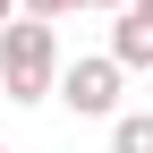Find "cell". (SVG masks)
<instances>
[{
  "label": "cell",
  "instance_id": "cell-1",
  "mask_svg": "<svg viewBox=\"0 0 153 153\" xmlns=\"http://www.w3.org/2000/svg\"><path fill=\"white\" fill-rule=\"evenodd\" d=\"M0 94L9 102H60V34L43 17L0 26Z\"/></svg>",
  "mask_w": 153,
  "mask_h": 153
},
{
  "label": "cell",
  "instance_id": "cell-2",
  "mask_svg": "<svg viewBox=\"0 0 153 153\" xmlns=\"http://www.w3.org/2000/svg\"><path fill=\"white\" fill-rule=\"evenodd\" d=\"M119 60H111V51H102V60H68L60 68V102L76 111V119H119Z\"/></svg>",
  "mask_w": 153,
  "mask_h": 153
},
{
  "label": "cell",
  "instance_id": "cell-3",
  "mask_svg": "<svg viewBox=\"0 0 153 153\" xmlns=\"http://www.w3.org/2000/svg\"><path fill=\"white\" fill-rule=\"evenodd\" d=\"M111 60H119V68H145V76H153V0H136V9H128L119 26H111Z\"/></svg>",
  "mask_w": 153,
  "mask_h": 153
},
{
  "label": "cell",
  "instance_id": "cell-4",
  "mask_svg": "<svg viewBox=\"0 0 153 153\" xmlns=\"http://www.w3.org/2000/svg\"><path fill=\"white\" fill-rule=\"evenodd\" d=\"M111 153H153V111H119L111 119Z\"/></svg>",
  "mask_w": 153,
  "mask_h": 153
},
{
  "label": "cell",
  "instance_id": "cell-5",
  "mask_svg": "<svg viewBox=\"0 0 153 153\" xmlns=\"http://www.w3.org/2000/svg\"><path fill=\"white\" fill-rule=\"evenodd\" d=\"M68 9H85V0H26V17H43V26H60Z\"/></svg>",
  "mask_w": 153,
  "mask_h": 153
},
{
  "label": "cell",
  "instance_id": "cell-6",
  "mask_svg": "<svg viewBox=\"0 0 153 153\" xmlns=\"http://www.w3.org/2000/svg\"><path fill=\"white\" fill-rule=\"evenodd\" d=\"M85 9H111V17H128V9H136V0H85Z\"/></svg>",
  "mask_w": 153,
  "mask_h": 153
},
{
  "label": "cell",
  "instance_id": "cell-7",
  "mask_svg": "<svg viewBox=\"0 0 153 153\" xmlns=\"http://www.w3.org/2000/svg\"><path fill=\"white\" fill-rule=\"evenodd\" d=\"M17 17H26V0H0V26H17Z\"/></svg>",
  "mask_w": 153,
  "mask_h": 153
},
{
  "label": "cell",
  "instance_id": "cell-8",
  "mask_svg": "<svg viewBox=\"0 0 153 153\" xmlns=\"http://www.w3.org/2000/svg\"><path fill=\"white\" fill-rule=\"evenodd\" d=\"M145 85H153V76H145Z\"/></svg>",
  "mask_w": 153,
  "mask_h": 153
}]
</instances>
